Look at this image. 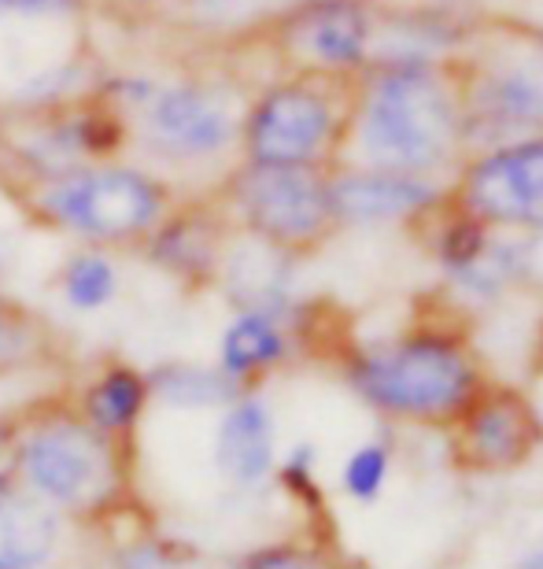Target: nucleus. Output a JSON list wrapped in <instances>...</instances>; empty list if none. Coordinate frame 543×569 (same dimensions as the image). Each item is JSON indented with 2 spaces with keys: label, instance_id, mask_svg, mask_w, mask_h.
Returning a JSON list of instances; mask_svg holds the SVG:
<instances>
[{
  "label": "nucleus",
  "instance_id": "obj_1",
  "mask_svg": "<svg viewBox=\"0 0 543 569\" xmlns=\"http://www.w3.org/2000/svg\"><path fill=\"white\" fill-rule=\"evenodd\" d=\"M462 152V89L444 60L370 63L355 74L344 163L433 178L455 167Z\"/></svg>",
  "mask_w": 543,
  "mask_h": 569
},
{
  "label": "nucleus",
  "instance_id": "obj_2",
  "mask_svg": "<svg viewBox=\"0 0 543 569\" xmlns=\"http://www.w3.org/2000/svg\"><path fill=\"white\" fill-rule=\"evenodd\" d=\"M174 200V181L133 159L74 167L56 178L19 181L16 189V203L30 222L119 256L138 252Z\"/></svg>",
  "mask_w": 543,
  "mask_h": 569
},
{
  "label": "nucleus",
  "instance_id": "obj_3",
  "mask_svg": "<svg viewBox=\"0 0 543 569\" xmlns=\"http://www.w3.org/2000/svg\"><path fill=\"white\" fill-rule=\"evenodd\" d=\"M344 370L362 403L411 426L451 429L484 389V370L470 340L436 326L359 348Z\"/></svg>",
  "mask_w": 543,
  "mask_h": 569
},
{
  "label": "nucleus",
  "instance_id": "obj_4",
  "mask_svg": "<svg viewBox=\"0 0 543 569\" xmlns=\"http://www.w3.org/2000/svg\"><path fill=\"white\" fill-rule=\"evenodd\" d=\"M355 78L289 71L244 100L237 159L278 167H333L341 159Z\"/></svg>",
  "mask_w": 543,
  "mask_h": 569
},
{
  "label": "nucleus",
  "instance_id": "obj_5",
  "mask_svg": "<svg viewBox=\"0 0 543 569\" xmlns=\"http://www.w3.org/2000/svg\"><path fill=\"white\" fill-rule=\"evenodd\" d=\"M244 93L211 71L155 74L149 97L130 111V141L160 174L214 167L237 152Z\"/></svg>",
  "mask_w": 543,
  "mask_h": 569
},
{
  "label": "nucleus",
  "instance_id": "obj_6",
  "mask_svg": "<svg viewBox=\"0 0 543 569\" xmlns=\"http://www.w3.org/2000/svg\"><path fill=\"white\" fill-rule=\"evenodd\" d=\"M122 448L74 407L19 418V481L56 515H100L122 496Z\"/></svg>",
  "mask_w": 543,
  "mask_h": 569
},
{
  "label": "nucleus",
  "instance_id": "obj_7",
  "mask_svg": "<svg viewBox=\"0 0 543 569\" xmlns=\"http://www.w3.org/2000/svg\"><path fill=\"white\" fill-rule=\"evenodd\" d=\"M237 233L303 259L341 230L330 200V167H278L237 159L211 189Z\"/></svg>",
  "mask_w": 543,
  "mask_h": 569
},
{
  "label": "nucleus",
  "instance_id": "obj_8",
  "mask_svg": "<svg viewBox=\"0 0 543 569\" xmlns=\"http://www.w3.org/2000/svg\"><path fill=\"white\" fill-rule=\"evenodd\" d=\"M130 148V119L100 89L52 104H0V159L19 181L127 159Z\"/></svg>",
  "mask_w": 543,
  "mask_h": 569
},
{
  "label": "nucleus",
  "instance_id": "obj_9",
  "mask_svg": "<svg viewBox=\"0 0 543 569\" xmlns=\"http://www.w3.org/2000/svg\"><path fill=\"white\" fill-rule=\"evenodd\" d=\"M263 33L289 71L355 78L373 60L378 11L366 0H289Z\"/></svg>",
  "mask_w": 543,
  "mask_h": 569
},
{
  "label": "nucleus",
  "instance_id": "obj_10",
  "mask_svg": "<svg viewBox=\"0 0 543 569\" xmlns=\"http://www.w3.org/2000/svg\"><path fill=\"white\" fill-rule=\"evenodd\" d=\"M459 89L462 133L466 144H481V152L543 133V60L533 49L481 63L459 78Z\"/></svg>",
  "mask_w": 543,
  "mask_h": 569
},
{
  "label": "nucleus",
  "instance_id": "obj_11",
  "mask_svg": "<svg viewBox=\"0 0 543 569\" xmlns=\"http://www.w3.org/2000/svg\"><path fill=\"white\" fill-rule=\"evenodd\" d=\"M455 203L492 230H543V133L484 148L459 174Z\"/></svg>",
  "mask_w": 543,
  "mask_h": 569
},
{
  "label": "nucleus",
  "instance_id": "obj_12",
  "mask_svg": "<svg viewBox=\"0 0 543 569\" xmlns=\"http://www.w3.org/2000/svg\"><path fill=\"white\" fill-rule=\"evenodd\" d=\"M233 233L237 226L222 211L214 192L178 197L133 256L144 259L155 274L181 284V289H214Z\"/></svg>",
  "mask_w": 543,
  "mask_h": 569
},
{
  "label": "nucleus",
  "instance_id": "obj_13",
  "mask_svg": "<svg viewBox=\"0 0 543 569\" xmlns=\"http://www.w3.org/2000/svg\"><path fill=\"white\" fill-rule=\"evenodd\" d=\"M451 443L466 470L503 473L533 459L543 443V422L525 392L484 385L466 411L451 422Z\"/></svg>",
  "mask_w": 543,
  "mask_h": 569
},
{
  "label": "nucleus",
  "instance_id": "obj_14",
  "mask_svg": "<svg viewBox=\"0 0 543 569\" xmlns=\"http://www.w3.org/2000/svg\"><path fill=\"white\" fill-rule=\"evenodd\" d=\"M444 189L429 174L406 170L333 163L330 167V200L341 226H389L411 222L418 214L436 211Z\"/></svg>",
  "mask_w": 543,
  "mask_h": 569
},
{
  "label": "nucleus",
  "instance_id": "obj_15",
  "mask_svg": "<svg viewBox=\"0 0 543 569\" xmlns=\"http://www.w3.org/2000/svg\"><path fill=\"white\" fill-rule=\"evenodd\" d=\"M214 466L233 488H259L274 477L278 426L270 403L255 389H244L222 407L214 429Z\"/></svg>",
  "mask_w": 543,
  "mask_h": 569
},
{
  "label": "nucleus",
  "instance_id": "obj_16",
  "mask_svg": "<svg viewBox=\"0 0 543 569\" xmlns=\"http://www.w3.org/2000/svg\"><path fill=\"white\" fill-rule=\"evenodd\" d=\"M300 311H267V307H233V318L219 337V370L241 389H255L267 373L285 367L296 351Z\"/></svg>",
  "mask_w": 543,
  "mask_h": 569
},
{
  "label": "nucleus",
  "instance_id": "obj_17",
  "mask_svg": "<svg viewBox=\"0 0 543 569\" xmlns=\"http://www.w3.org/2000/svg\"><path fill=\"white\" fill-rule=\"evenodd\" d=\"M149 407H152L149 378L127 359L100 362L86 378L82 389H78V400H74V411L82 415L89 426L119 443H130Z\"/></svg>",
  "mask_w": 543,
  "mask_h": 569
},
{
  "label": "nucleus",
  "instance_id": "obj_18",
  "mask_svg": "<svg viewBox=\"0 0 543 569\" xmlns=\"http://www.w3.org/2000/svg\"><path fill=\"white\" fill-rule=\"evenodd\" d=\"M60 551V515L33 492L0 488V569H44Z\"/></svg>",
  "mask_w": 543,
  "mask_h": 569
},
{
  "label": "nucleus",
  "instance_id": "obj_19",
  "mask_svg": "<svg viewBox=\"0 0 543 569\" xmlns=\"http://www.w3.org/2000/svg\"><path fill=\"white\" fill-rule=\"evenodd\" d=\"M149 378V396L155 407L167 411H222L244 389L233 378H225L219 362H192V359H167L144 370Z\"/></svg>",
  "mask_w": 543,
  "mask_h": 569
},
{
  "label": "nucleus",
  "instance_id": "obj_20",
  "mask_svg": "<svg viewBox=\"0 0 543 569\" xmlns=\"http://www.w3.org/2000/svg\"><path fill=\"white\" fill-rule=\"evenodd\" d=\"M60 359V333L38 307L0 289V378L44 370Z\"/></svg>",
  "mask_w": 543,
  "mask_h": 569
},
{
  "label": "nucleus",
  "instance_id": "obj_21",
  "mask_svg": "<svg viewBox=\"0 0 543 569\" xmlns=\"http://www.w3.org/2000/svg\"><path fill=\"white\" fill-rule=\"evenodd\" d=\"M56 296L74 315H100L119 300L122 292V263L119 252L97 244H78L56 267Z\"/></svg>",
  "mask_w": 543,
  "mask_h": 569
},
{
  "label": "nucleus",
  "instance_id": "obj_22",
  "mask_svg": "<svg viewBox=\"0 0 543 569\" xmlns=\"http://www.w3.org/2000/svg\"><path fill=\"white\" fill-rule=\"evenodd\" d=\"M392 477V448L384 440H366L348 451L341 466V492L355 503H373L381 499L384 485Z\"/></svg>",
  "mask_w": 543,
  "mask_h": 569
},
{
  "label": "nucleus",
  "instance_id": "obj_23",
  "mask_svg": "<svg viewBox=\"0 0 543 569\" xmlns=\"http://www.w3.org/2000/svg\"><path fill=\"white\" fill-rule=\"evenodd\" d=\"M237 569H344V562L319 543H267L244 555Z\"/></svg>",
  "mask_w": 543,
  "mask_h": 569
},
{
  "label": "nucleus",
  "instance_id": "obj_24",
  "mask_svg": "<svg viewBox=\"0 0 543 569\" xmlns=\"http://www.w3.org/2000/svg\"><path fill=\"white\" fill-rule=\"evenodd\" d=\"M281 488L300 499L308 510H322V488H319V451L314 443H296L289 448V455L274 466Z\"/></svg>",
  "mask_w": 543,
  "mask_h": 569
},
{
  "label": "nucleus",
  "instance_id": "obj_25",
  "mask_svg": "<svg viewBox=\"0 0 543 569\" xmlns=\"http://www.w3.org/2000/svg\"><path fill=\"white\" fill-rule=\"evenodd\" d=\"M93 0H0V22H78Z\"/></svg>",
  "mask_w": 543,
  "mask_h": 569
},
{
  "label": "nucleus",
  "instance_id": "obj_26",
  "mask_svg": "<svg viewBox=\"0 0 543 569\" xmlns=\"http://www.w3.org/2000/svg\"><path fill=\"white\" fill-rule=\"evenodd\" d=\"M119 569H192V566L185 562V551L171 548L167 540H144L119 551Z\"/></svg>",
  "mask_w": 543,
  "mask_h": 569
},
{
  "label": "nucleus",
  "instance_id": "obj_27",
  "mask_svg": "<svg viewBox=\"0 0 543 569\" xmlns=\"http://www.w3.org/2000/svg\"><path fill=\"white\" fill-rule=\"evenodd\" d=\"M19 481V418H0V488Z\"/></svg>",
  "mask_w": 543,
  "mask_h": 569
},
{
  "label": "nucleus",
  "instance_id": "obj_28",
  "mask_svg": "<svg viewBox=\"0 0 543 569\" xmlns=\"http://www.w3.org/2000/svg\"><path fill=\"white\" fill-rule=\"evenodd\" d=\"M11 259H16V248H11L8 233L0 230V289H4V278H8V270H11Z\"/></svg>",
  "mask_w": 543,
  "mask_h": 569
},
{
  "label": "nucleus",
  "instance_id": "obj_29",
  "mask_svg": "<svg viewBox=\"0 0 543 569\" xmlns=\"http://www.w3.org/2000/svg\"><path fill=\"white\" fill-rule=\"evenodd\" d=\"M525 38H529V49H533L540 60H543V27H529Z\"/></svg>",
  "mask_w": 543,
  "mask_h": 569
},
{
  "label": "nucleus",
  "instance_id": "obj_30",
  "mask_svg": "<svg viewBox=\"0 0 543 569\" xmlns=\"http://www.w3.org/2000/svg\"><path fill=\"white\" fill-rule=\"evenodd\" d=\"M517 569H543V548L529 551L525 559H522V566H517Z\"/></svg>",
  "mask_w": 543,
  "mask_h": 569
},
{
  "label": "nucleus",
  "instance_id": "obj_31",
  "mask_svg": "<svg viewBox=\"0 0 543 569\" xmlns=\"http://www.w3.org/2000/svg\"><path fill=\"white\" fill-rule=\"evenodd\" d=\"M115 4H127V8H160L167 0H115Z\"/></svg>",
  "mask_w": 543,
  "mask_h": 569
},
{
  "label": "nucleus",
  "instance_id": "obj_32",
  "mask_svg": "<svg viewBox=\"0 0 543 569\" xmlns=\"http://www.w3.org/2000/svg\"><path fill=\"white\" fill-rule=\"evenodd\" d=\"M540 362H543V333H540Z\"/></svg>",
  "mask_w": 543,
  "mask_h": 569
}]
</instances>
